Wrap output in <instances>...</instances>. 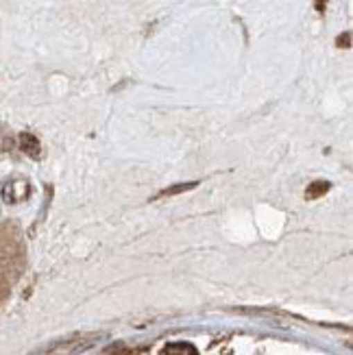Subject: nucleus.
Returning a JSON list of instances; mask_svg holds the SVG:
<instances>
[{"instance_id":"obj_1","label":"nucleus","mask_w":353,"mask_h":355,"mask_svg":"<svg viewBox=\"0 0 353 355\" xmlns=\"http://www.w3.org/2000/svg\"><path fill=\"white\" fill-rule=\"evenodd\" d=\"M20 148L26 153L28 157L40 159L42 146H40V140H37V137H35L33 133H22V135H20Z\"/></svg>"},{"instance_id":"obj_2","label":"nucleus","mask_w":353,"mask_h":355,"mask_svg":"<svg viewBox=\"0 0 353 355\" xmlns=\"http://www.w3.org/2000/svg\"><path fill=\"white\" fill-rule=\"evenodd\" d=\"M196 181H192V183H179V185H173V188H166V190H162L157 196H153V200H157V198H164V196H173V194H181V192H188V190H192V188H196Z\"/></svg>"},{"instance_id":"obj_3","label":"nucleus","mask_w":353,"mask_h":355,"mask_svg":"<svg viewBox=\"0 0 353 355\" xmlns=\"http://www.w3.org/2000/svg\"><path fill=\"white\" fill-rule=\"evenodd\" d=\"M327 190H329V183L327 181H314L310 188H308V192H305V198L308 200H314V198H318V196H323V194H327Z\"/></svg>"},{"instance_id":"obj_4","label":"nucleus","mask_w":353,"mask_h":355,"mask_svg":"<svg viewBox=\"0 0 353 355\" xmlns=\"http://www.w3.org/2000/svg\"><path fill=\"white\" fill-rule=\"evenodd\" d=\"M164 353L168 355H175V353H190V355H196V349L190 347V345H183V343H177V345H171V347H166Z\"/></svg>"}]
</instances>
